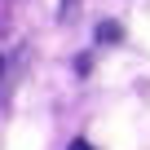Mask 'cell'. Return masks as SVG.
Segmentation results:
<instances>
[{"label":"cell","instance_id":"obj_1","mask_svg":"<svg viewBox=\"0 0 150 150\" xmlns=\"http://www.w3.org/2000/svg\"><path fill=\"white\" fill-rule=\"evenodd\" d=\"M119 35H124L119 22H102V27H97V40H102V44H106V40H119Z\"/></svg>","mask_w":150,"mask_h":150},{"label":"cell","instance_id":"obj_2","mask_svg":"<svg viewBox=\"0 0 150 150\" xmlns=\"http://www.w3.org/2000/svg\"><path fill=\"white\" fill-rule=\"evenodd\" d=\"M71 150H93V146L88 141H71Z\"/></svg>","mask_w":150,"mask_h":150}]
</instances>
